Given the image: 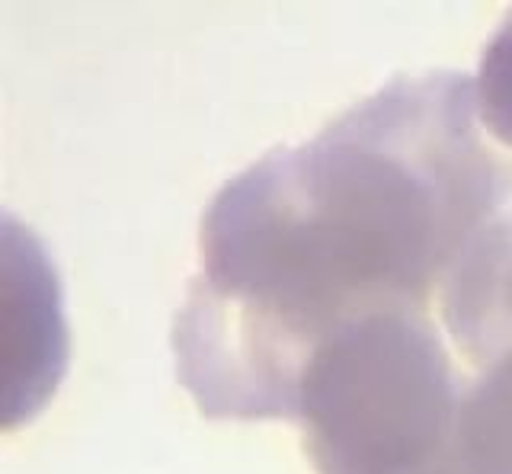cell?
<instances>
[{
  "label": "cell",
  "mask_w": 512,
  "mask_h": 474,
  "mask_svg": "<svg viewBox=\"0 0 512 474\" xmlns=\"http://www.w3.org/2000/svg\"><path fill=\"white\" fill-rule=\"evenodd\" d=\"M464 372L439 314H381L330 340L301 378L295 423L317 474H468Z\"/></svg>",
  "instance_id": "cell-2"
},
{
  "label": "cell",
  "mask_w": 512,
  "mask_h": 474,
  "mask_svg": "<svg viewBox=\"0 0 512 474\" xmlns=\"http://www.w3.org/2000/svg\"><path fill=\"white\" fill-rule=\"evenodd\" d=\"M439 324L464 372V471L512 474V209L480 231L455 266Z\"/></svg>",
  "instance_id": "cell-3"
},
{
  "label": "cell",
  "mask_w": 512,
  "mask_h": 474,
  "mask_svg": "<svg viewBox=\"0 0 512 474\" xmlns=\"http://www.w3.org/2000/svg\"><path fill=\"white\" fill-rule=\"evenodd\" d=\"M509 209L512 161L487 145L474 77H394L208 202L176 378L205 417L292 420L330 340L381 314H439L455 266Z\"/></svg>",
  "instance_id": "cell-1"
},
{
  "label": "cell",
  "mask_w": 512,
  "mask_h": 474,
  "mask_svg": "<svg viewBox=\"0 0 512 474\" xmlns=\"http://www.w3.org/2000/svg\"><path fill=\"white\" fill-rule=\"evenodd\" d=\"M474 100L484 132L512 148V13L496 29L474 74Z\"/></svg>",
  "instance_id": "cell-4"
}]
</instances>
